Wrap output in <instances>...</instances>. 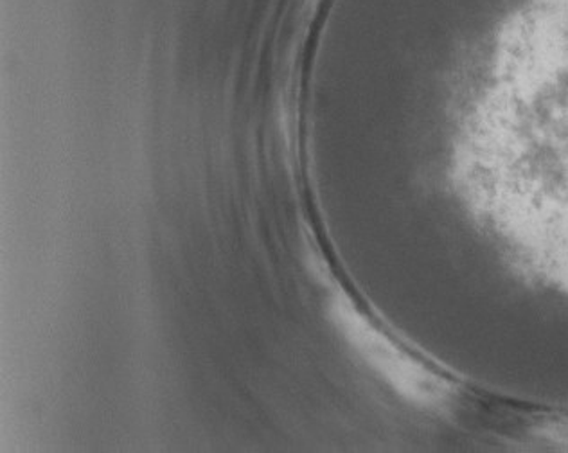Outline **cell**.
<instances>
[{
	"instance_id": "6da1fadb",
	"label": "cell",
	"mask_w": 568,
	"mask_h": 453,
	"mask_svg": "<svg viewBox=\"0 0 568 453\" xmlns=\"http://www.w3.org/2000/svg\"><path fill=\"white\" fill-rule=\"evenodd\" d=\"M333 313L347 342L394 391L419 406L448 402L450 385L376 330L349 302L338 299L333 304Z\"/></svg>"
}]
</instances>
